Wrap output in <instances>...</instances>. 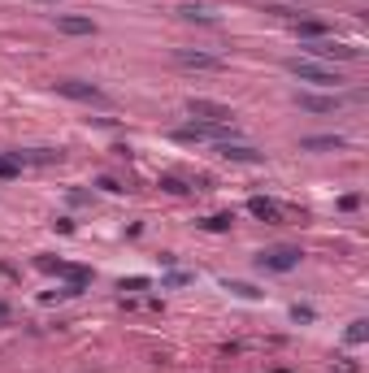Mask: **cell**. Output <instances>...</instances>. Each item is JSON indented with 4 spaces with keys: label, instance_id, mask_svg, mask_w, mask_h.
I'll return each instance as SVG.
<instances>
[{
    "label": "cell",
    "instance_id": "obj_19",
    "mask_svg": "<svg viewBox=\"0 0 369 373\" xmlns=\"http://www.w3.org/2000/svg\"><path fill=\"white\" fill-rule=\"evenodd\" d=\"M369 338V321H352L348 326V343H365Z\"/></svg>",
    "mask_w": 369,
    "mask_h": 373
},
{
    "label": "cell",
    "instance_id": "obj_8",
    "mask_svg": "<svg viewBox=\"0 0 369 373\" xmlns=\"http://www.w3.org/2000/svg\"><path fill=\"white\" fill-rule=\"evenodd\" d=\"M217 152L226 156V161H235V165H261V161H265V152H256V148H248V143H235V139H226V143H217Z\"/></svg>",
    "mask_w": 369,
    "mask_h": 373
},
{
    "label": "cell",
    "instance_id": "obj_14",
    "mask_svg": "<svg viewBox=\"0 0 369 373\" xmlns=\"http://www.w3.org/2000/svg\"><path fill=\"white\" fill-rule=\"evenodd\" d=\"M222 286H226V291H235L239 300H261V295H265V291H261V286H252V282H231V278H226Z\"/></svg>",
    "mask_w": 369,
    "mask_h": 373
},
{
    "label": "cell",
    "instance_id": "obj_23",
    "mask_svg": "<svg viewBox=\"0 0 369 373\" xmlns=\"http://www.w3.org/2000/svg\"><path fill=\"white\" fill-rule=\"evenodd\" d=\"M0 321H9V308L5 304H0Z\"/></svg>",
    "mask_w": 369,
    "mask_h": 373
},
{
    "label": "cell",
    "instance_id": "obj_16",
    "mask_svg": "<svg viewBox=\"0 0 369 373\" xmlns=\"http://www.w3.org/2000/svg\"><path fill=\"white\" fill-rule=\"evenodd\" d=\"M231 221H235L231 213H213V217H204L200 226H204V230H213V235H222V230H231Z\"/></svg>",
    "mask_w": 369,
    "mask_h": 373
},
{
    "label": "cell",
    "instance_id": "obj_11",
    "mask_svg": "<svg viewBox=\"0 0 369 373\" xmlns=\"http://www.w3.org/2000/svg\"><path fill=\"white\" fill-rule=\"evenodd\" d=\"M57 30H61V35H96V22L91 18H78V13H61Z\"/></svg>",
    "mask_w": 369,
    "mask_h": 373
},
{
    "label": "cell",
    "instance_id": "obj_1",
    "mask_svg": "<svg viewBox=\"0 0 369 373\" xmlns=\"http://www.w3.org/2000/svg\"><path fill=\"white\" fill-rule=\"evenodd\" d=\"M174 139H183V143H226V139H235V122H191V126H179Z\"/></svg>",
    "mask_w": 369,
    "mask_h": 373
},
{
    "label": "cell",
    "instance_id": "obj_9",
    "mask_svg": "<svg viewBox=\"0 0 369 373\" xmlns=\"http://www.w3.org/2000/svg\"><path fill=\"white\" fill-rule=\"evenodd\" d=\"M296 104L304 109V113H334L343 100L339 95H317V91H296Z\"/></svg>",
    "mask_w": 369,
    "mask_h": 373
},
{
    "label": "cell",
    "instance_id": "obj_21",
    "mask_svg": "<svg viewBox=\"0 0 369 373\" xmlns=\"http://www.w3.org/2000/svg\"><path fill=\"white\" fill-rule=\"evenodd\" d=\"M291 317H296V321H313V308H300V304H296V308H291Z\"/></svg>",
    "mask_w": 369,
    "mask_h": 373
},
{
    "label": "cell",
    "instance_id": "obj_13",
    "mask_svg": "<svg viewBox=\"0 0 369 373\" xmlns=\"http://www.w3.org/2000/svg\"><path fill=\"white\" fill-rule=\"evenodd\" d=\"M296 35H300V39H322V35H330V22H317V18H296Z\"/></svg>",
    "mask_w": 369,
    "mask_h": 373
},
{
    "label": "cell",
    "instance_id": "obj_20",
    "mask_svg": "<svg viewBox=\"0 0 369 373\" xmlns=\"http://www.w3.org/2000/svg\"><path fill=\"white\" fill-rule=\"evenodd\" d=\"M96 187H105V191H126V187L118 183V178H109V174H105V178H100V183H96Z\"/></svg>",
    "mask_w": 369,
    "mask_h": 373
},
{
    "label": "cell",
    "instance_id": "obj_15",
    "mask_svg": "<svg viewBox=\"0 0 369 373\" xmlns=\"http://www.w3.org/2000/svg\"><path fill=\"white\" fill-rule=\"evenodd\" d=\"M179 13H183L187 22H204V26H217V18H213V13H208V9H196V5H183Z\"/></svg>",
    "mask_w": 369,
    "mask_h": 373
},
{
    "label": "cell",
    "instance_id": "obj_3",
    "mask_svg": "<svg viewBox=\"0 0 369 373\" xmlns=\"http://www.w3.org/2000/svg\"><path fill=\"white\" fill-rule=\"evenodd\" d=\"M57 95H66V100H78V104H96V109H109L114 100H109V91L83 83V78H61L57 83Z\"/></svg>",
    "mask_w": 369,
    "mask_h": 373
},
{
    "label": "cell",
    "instance_id": "obj_24",
    "mask_svg": "<svg viewBox=\"0 0 369 373\" xmlns=\"http://www.w3.org/2000/svg\"><path fill=\"white\" fill-rule=\"evenodd\" d=\"M269 373H291V369H269Z\"/></svg>",
    "mask_w": 369,
    "mask_h": 373
},
{
    "label": "cell",
    "instance_id": "obj_7",
    "mask_svg": "<svg viewBox=\"0 0 369 373\" xmlns=\"http://www.w3.org/2000/svg\"><path fill=\"white\" fill-rule=\"evenodd\" d=\"M187 113L196 122H235V113L226 104H217V100H204V95H191L187 100Z\"/></svg>",
    "mask_w": 369,
    "mask_h": 373
},
{
    "label": "cell",
    "instance_id": "obj_12",
    "mask_svg": "<svg viewBox=\"0 0 369 373\" xmlns=\"http://www.w3.org/2000/svg\"><path fill=\"white\" fill-rule=\"evenodd\" d=\"M343 135H309V139H300V148L304 152H339L343 148Z\"/></svg>",
    "mask_w": 369,
    "mask_h": 373
},
{
    "label": "cell",
    "instance_id": "obj_10",
    "mask_svg": "<svg viewBox=\"0 0 369 373\" xmlns=\"http://www.w3.org/2000/svg\"><path fill=\"white\" fill-rule=\"evenodd\" d=\"M248 213H252L256 221H265V226H278V221H282V208H278L274 200H265V196H252V200H248Z\"/></svg>",
    "mask_w": 369,
    "mask_h": 373
},
{
    "label": "cell",
    "instance_id": "obj_17",
    "mask_svg": "<svg viewBox=\"0 0 369 373\" xmlns=\"http://www.w3.org/2000/svg\"><path fill=\"white\" fill-rule=\"evenodd\" d=\"M161 191H170V196H187V183H183V178H174V174H161Z\"/></svg>",
    "mask_w": 369,
    "mask_h": 373
},
{
    "label": "cell",
    "instance_id": "obj_6",
    "mask_svg": "<svg viewBox=\"0 0 369 373\" xmlns=\"http://www.w3.org/2000/svg\"><path fill=\"white\" fill-rule=\"evenodd\" d=\"M174 61H179L183 70H208V74H222V70H226V57L204 53V48H179Z\"/></svg>",
    "mask_w": 369,
    "mask_h": 373
},
{
    "label": "cell",
    "instance_id": "obj_18",
    "mask_svg": "<svg viewBox=\"0 0 369 373\" xmlns=\"http://www.w3.org/2000/svg\"><path fill=\"white\" fill-rule=\"evenodd\" d=\"M22 174V165L13 156H0V183H9V178H18Z\"/></svg>",
    "mask_w": 369,
    "mask_h": 373
},
{
    "label": "cell",
    "instance_id": "obj_4",
    "mask_svg": "<svg viewBox=\"0 0 369 373\" xmlns=\"http://www.w3.org/2000/svg\"><path fill=\"white\" fill-rule=\"evenodd\" d=\"M300 248H291V243H278V248H265L261 256H256V265L261 269H269V273H291L296 265H300Z\"/></svg>",
    "mask_w": 369,
    "mask_h": 373
},
{
    "label": "cell",
    "instance_id": "obj_5",
    "mask_svg": "<svg viewBox=\"0 0 369 373\" xmlns=\"http://www.w3.org/2000/svg\"><path fill=\"white\" fill-rule=\"evenodd\" d=\"M304 53H309V57H322V61H357L361 48H352V44H339V39L322 35V39H309V44H304Z\"/></svg>",
    "mask_w": 369,
    "mask_h": 373
},
{
    "label": "cell",
    "instance_id": "obj_2",
    "mask_svg": "<svg viewBox=\"0 0 369 373\" xmlns=\"http://www.w3.org/2000/svg\"><path fill=\"white\" fill-rule=\"evenodd\" d=\"M287 70H291L300 83H313V87H339V83H343L339 70L317 66V61H309V57H291V61H287Z\"/></svg>",
    "mask_w": 369,
    "mask_h": 373
},
{
    "label": "cell",
    "instance_id": "obj_22",
    "mask_svg": "<svg viewBox=\"0 0 369 373\" xmlns=\"http://www.w3.org/2000/svg\"><path fill=\"white\" fill-rule=\"evenodd\" d=\"M148 286V278H131V282H122V291H143Z\"/></svg>",
    "mask_w": 369,
    "mask_h": 373
}]
</instances>
